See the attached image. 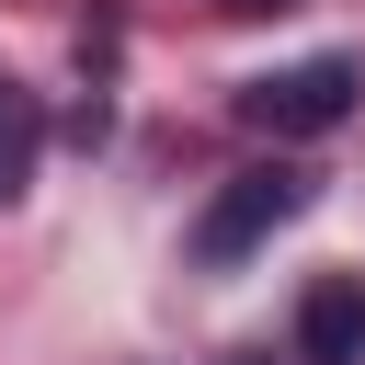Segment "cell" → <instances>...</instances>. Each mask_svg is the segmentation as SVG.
Instances as JSON below:
<instances>
[{"label": "cell", "instance_id": "obj_1", "mask_svg": "<svg viewBox=\"0 0 365 365\" xmlns=\"http://www.w3.org/2000/svg\"><path fill=\"white\" fill-rule=\"evenodd\" d=\"M354 57H297V68H274V80H251L240 91V114L251 125H274V137H319V125H342L354 114Z\"/></svg>", "mask_w": 365, "mask_h": 365}, {"label": "cell", "instance_id": "obj_2", "mask_svg": "<svg viewBox=\"0 0 365 365\" xmlns=\"http://www.w3.org/2000/svg\"><path fill=\"white\" fill-rule=\"evenodd\" d=\"M297 205H308V182H297L285 160H274V171H240V182H228V194L205 205L194 251H205V262H240V251H251V240H274V228H285Z\"/></svg>", "mask_w": 365, "mask_h": 365}, {"label": "cell", "instance_id": "obj_3", "mask_svg": "<svg viewBox=\"0 0 365 365\" xmlns=\"http://www.w3.org/2000/svg\"><path fill=\"white\" fill-rule=\"evenodd\" d=\"M297 354H308V365H365V285H354V274H319V285H308Z\"/></svg>", "mask_w": 365, "mask_h": 365}, {"label": "cell", "instance_id": "obj_4", "mask_svg": "<svg viewBox=\"0 0 365 365\" xmlns=\"http://www.w3.org/2000/svg\"><path fill=\"white\" fill-rule=\"evenodd\" d=\"M34 160H46V114H34V91H11V80H0V194H23V182H34Z\"/></svg>", "mask_w": 365, "mask_h": 365}, {"label": "cell", "instance_id": "obj_5", "mask_svg": "<svg viewBox=\"0 0 365 365\" xmlns=\"http://www.w3.org/2000/svg\"><path fill=\"white\" fill-rule=\"evenodd\" d=\"M228 11H285V0H228Z\"/></svg>", "mask_w": 365, "mask_h": 365}]
</instances>
